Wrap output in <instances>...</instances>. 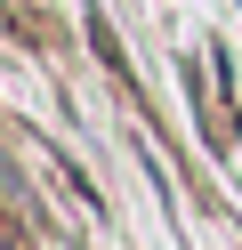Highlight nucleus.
Returning <instances> with one entry per match:
<instances>
[]
</instances>
